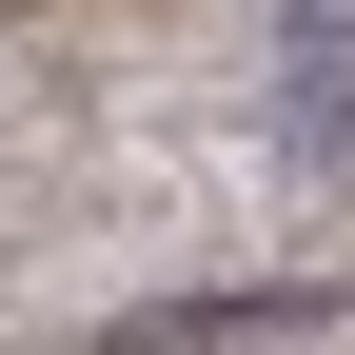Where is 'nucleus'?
Wrapping results in <instances>:
<instances>
[{"instance_id":"obj_1","label":"nucleus","mask_w":355,"mask_h":355,"mask_svg":"<svg viewBox=\"0 0 355 355\" xmlns=\"http://www.w3.org/2000/svg\"><path fill=\"white\" fill-rule=\"evenodd\" d=\"M336 277H217V296H158V316H119L99 355H257V336H316Z\"/></svg>"}]
</instances>
